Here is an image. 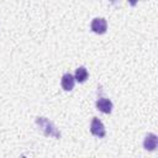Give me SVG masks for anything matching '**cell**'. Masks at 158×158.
Here are the masks:
<instances>
[{"instance_id": "8992f818", "label": "cell", "mask_w": 158, "mask_h": 158, "mask_svg": "<svg viewBox=\"0 0 158 158\" xmlns=\"http://www.w3.org/2000/svg\"><path fill=\"white\" fill-rule=\"evenodd\" d=\"M60 84H62V88H63L65 91H70V90L74 88L75 79H74V77H73L70 73H65V74L62 77Z\"/></svg>"}, {"instance_id": "277c9868", "label": "cell", "mask_w": 158, "mask_h": 158, "mask_svg": "<svg viewBox=\"0 0 158 158\" xmlns=\"http://www.w3.org/2000/svg\"><path fill=\"white\" fill-rule=\"evenodd\" d=\"M96 107L104 114H110L112 111V102L110 99L106 98H100L96 100Z\"/></svg>"}, {"instance_id": "6da1fadb", "label": "cell", "mask_w": 158, "mask_h": 158, "mask_svg": "<svg viewBox=\"0 0 158 158\" xmlns=\"http://www.w3.org/2000/svg\"><path fill=\"white\" fill-rule=\"evenodd\" d=\"M36 123L38 125V127L41 128V131L46 136H52V137H56V138H59L60 137V133L58 132V130L46 117H37L36 118Z\"/></svg>"}, {"instance_id": "52a82bcc", "label": "cell", "mask_w": 158, "mask_h": 158, "mask_svg": "<svg viewBox=\"0 0 158 158\" xmlns=\"http://www.w3.org/2000/svg\"><path fill=\"white\" fill-rule=\"evenodd\" d=\"M88 70L85 67H79L77 70H75V75H74V79L78 81V83H84L86 79H88Z\"/></svg>"}, {"instance_id": "3957f363", "label": "cell", "mask_w": 158, "mask_h": 158, "mask_svg": "<svg viewBox=\"0 0 158 158\" xmlns=\"http://www.w3.org/2000/svg\"><path fill=\"white\" fill-rule=\"evenodd\" d=\"M90 132L96 137H104L105 136V133H106L105 127L98 117H93L91 123H90Z\"/></svg>"}, {"instance_id": "5b68a950", "label": "cell", "mask_w": 158, "mask_h": 158, "mask_svg": "<svg viewBox=\"0 0 158 158\" xmlns=\"http://www.w3.org/2000/svg\"><path fill=\"white\" fill-rule=\"evenodd\" d=\"M158 144V137L154 133H148L143 141V147L147 151H154Z\"/></svg>"}, {"instance_id": "7a4b0ae2", "label": "cell", "mask_w": 158, "mask_h": 158, "mask_svg": "<svg viewBox=\"0 0 158 158\" xmlns=\"http://www.w3.org/2000/svg\"><path fill=\"white\" fill-rule=\"evenodd\" d=\"M90 28L93 32L95 33H105L106 30H107V22L104 17H95L93 21H91V25H90Z\"/></svg>"}]
</instances>
